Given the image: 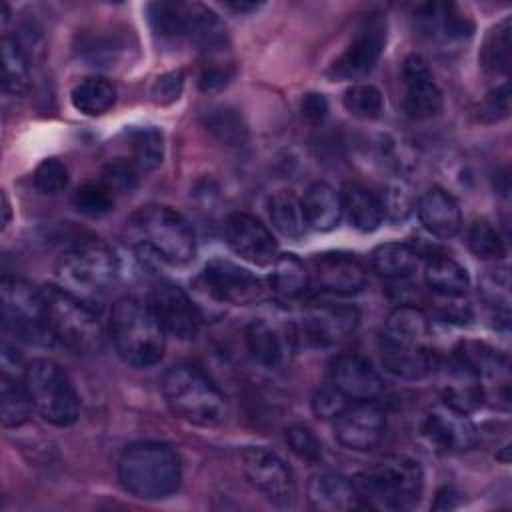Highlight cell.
I'll list each match as a JSON object with an SVG mask.
<instances>
[{
  "mask_svg": "<svg viewBox=\"0 0 512 512\" xmlns=\"http://www.w3.org/2000/svg\"><path fill=\"white\" fill-rule=\"evenodd\" d=\"M118 480L136 498L162 500L178 490L182 462L176 448L166 442H136L118 460Z\"/></svg>",
  "mask_w": 512,
  "mask_h": 512,
  "instance_id": "6da1fadb",
  "label": "cell"
},
{
  "mask_svg": "<svg viewBox=\"0 0 512 512\" xmlns=\"http://www.w3.org/2000/svg\"><path fill=\"white\" fill-rule=\"evenodd\" d=\"M360 504L396 512L412 508L424 490L422 466L408 456H386L352 478Z\"/></svg>",
  "mask_w": 512,
  "mask_h": 512,
  "instance_id": "7a4b0ae2",
  "label": "cell"
},
{
  "mask_svg": "<svg viewBox=\"0 0 512 512\" xmlns=\"http://www.w3.org/2000/svg\"><path fill=\"white\" fill-rule=\"evenodd\" d=\"M162 394L174 416L212 428L226 420V398L214 380L192 364H176L162 378Z\"/></svg>",
  "mask_w": 512,
  "mask_h": 512,
  "instance_id": "3957f363",
  "label": "cell"
},
{
  "mask_svg": "<svg viewBox=\"0 0 512 512\" xmlns=\"http://www.w3.org/2000/svg\"><path fill=\"white\" fill-rule=\"evenodd\" d=\"M110 336L118 356L134 368L158 364L166 350L164 328L150 306L136 298H122L112 306Z\"/></svg>",
  "mask_w": 512,
  "mask_h": 512,
  "instance_id": "277c9868",
  "label": "cell"
},
{
  "mask_svg": "<svg viewBox=\"0 0 512 512\" xmlns=\"http://www.w3.org/2000/svg\"><path fill=\"white\" fill-rule=\"evenodd\" d=\"M120 270L116 252L102 240H84L64 250L56 262L58 286L86 304L102 298Z\"/></svg>",
  "mask_w": 512,
  "mask_h": 512,
  "instance_id": "5b68a950",
  "label": "cell"
},
{
  "mask_svg": "<svg viewBox=\"0 0 512 512\" xmlns=\"http://www.w3.org/2000/svg\"><path fill=\"white\" fill-rule=\"evenodd\" d=\"M42 306L48 334L74 354H94L102 346V326L90 304L58 284L42 286Z\"/></svg>",
  "mask_w": 512,
  "mask_h": 512,
  "instance_id": "8992f818",
  "label": "cell"
},
{
  "mask_svg": "<svg viewBox=\"0 0 512 512\" xmlns=\"http://www.w3.org/2000/svg\"><path fill=\"white\" fill-rule=\"evenodd\" d=\"M130 224L144 248L160 260L182 266L196 254V238L188 220L170 206L148 204L136 210Z\"/></svg>",
  "mask_w": 512,
  "mask_h": 512,
  "instance_id": "52a82bcc",
  "label": "cell"
},
{
  "mask_svg": "<svg viewBox=\"0 0 512 512\" xmlns=\"http://www.w3.org/2000/svg\"><path fill=\"white\" fill-rule=\"evenodd\" d=\"M24 384L34 412L54 426H70L80 416V398L64 368L38 358L24 368Z\"/></svg>",
  "mask_w": 512,
  "mask_h": 512,
  "instance_id": "ba28073f",
  "label": "cell"
},
{
  "mask_svg": "<svg viewBox=\"0 0 512 512\" xmlns=\"http://www.w3.org/2000/svg\"><path fill=\"white\" fill-rule=\"evenodd\" d=\"M386 38H388L386 16L382 12L366 14L356 26V32L350 44L330 64L328 76L332 80H350V82L362 80L378 64L386 48Z\"/></svg>",
  "mask_w": 512,
  "mask_h": 512,
  "instance_id": "9c48e42d",
  "label": "cell"
},
{
  "mask_svg": "<svg viewBox=\"0 0 512 512\" xmlns=\"http://www.w3.org/2000/svg\"><path fill=\"white\" fill-rule=\"evenodd\" d=\"M2 314L4 326L14 338L34 344L52 342L44 320L40 288L6 276L2 280Z\"/></svg>",
  "mask_w": 512,
  "mask_h": 512,
  "instance_id": "30bf717a",
  "label": "cell"
},
{
  "mask_svg": "<svg viewBox=\"0 0 512 512\" xmlns=\"http://www.w3.org/2000/svg\"><path fill=\"white\" fill-rule=\"evenodd\" d=\"M242 470L248 482L276 506H290L296 498V480L288 464L268 448L242 450Z\"/></svg>",
  "mask_w": 512,
  "mask_h": 512,
  "instance_id": "8fae6325",
  "label": "cell"
},
{
  "mask_svg": "<svg viewBox=\"0 0 512 512\" xmlns=\"http://www.w3.org/2000/svg\"><path fill=\"white\" fill-rule=\"evenodd\" d=\"M202 282L206 292L218 302L248 306L264 298L262 280L248 268L224 258H214L204 266Z\"/></svg>",
  "mask_w": 512,
  "mask_h": 512,
  "instance_id": "7c38bea8",
  "label": "cell"
},
{
  "mask_svg": "<svg viewBox=\"0 0 512 512\" xmlns=\"http://www.w3.org/2000/svg\"><path fill=\"white\" fill-rule=\"evenodd\" d=\"M386 432V414L374 400H356L334 418L336 440L356 452L372 450Z\"/></svg>",
  "mask_w": 512,
  "mask_h": 512,
  "instance_id": "4fadbf2b",
  "label": "cell"
},
{
  "mask_svg": "<svg viewBox=\"0 0 512 512\" xmlns=\"http://www.w3.org/2000/svg\"><path fill=\"white\" fill-rule=\"evenodd\" d=\"M148 306L166 334L192 340L200 332L202 314L196 302L176 284H158L150 292Z\"/></svg>",
  "mask_w": 512,
  "mask_h": 512,
  "instance_id": "5bb4252c",
  "label": "cell"
},
{
  "mask_svg": "<svg viewBox=\"0 0 512 512\" xmlns=\"http://www.w3.org/2000/svg\"><path fill=\"white\" fill-rule=\"evenodd\" d=\"M422 436L436 452L458 454L476 446L478 428L468 418V414L440 402L426 412L422 422Z\"/></svg>",
  "mask_w": 512,
  "mask_h": 512,
  "instance_id": "9a60e30c",
  "label": "cell"
},
{
  "mask_svg": "<svg viewBox=\"0 0 512 512\" xmlns=\"http://www.w3.org/2000/svg\"><path fill=\"white\" fill-rule=\"evenodd\" d=\"M146 16L154 36L168 42L184 38L196 40L198 34L218 18L202 4L184 2H152L146 6Z\"/></svg>",
  "mask_w": 512,
  "mask_h": 512,
  "instance_id": "2e32d148",
  "label": "cell"
},
{
  "mask_svg": "<svg viewBox=\"0 0 512 512\" xmlns=\"http://www.w3.org/2000/svg\"><path fill=\"white\" fill-rule=\"evenodd\" d=\"M224 236L230 250L252 264L268 266L274 264V260L278 258L276 238L252 214L232 212L226 218Z\"/></svg>",
  "mask_w": 512,
  "mask_h": 512,
  "instance_id": "e0dca14e",
  "label": "cell"
},
{
  "mask_svg": "<svg viewBox=\"0 0 512 512\" xmlns=\"http://www.w3.org/2000/svg\"><path fill=\"white\" fill-rule=\"evenodd\" d=\"M414 30L436 44L464 42L474 32V22L454 2H426L414 10Z\"/></svg>",
  "mask_w": 512,
  "mask_h": 512,
  "instance_id": "ac0fdd59",
  "label": "cell"
},
{
  "mask_svg": "<svg viewBox=\"0 0 512 512\" xmlns=\"http://www.w3.org/2000/svg\"><path fill=\"white\" fill-rule=\"evenodd\" d=\"M402 110L414 120H428L442 110V92L428 62L420 54L406 56L402 64Z\"/></svg>",
  "mask_w": 512,
  "mask_h": 512,
  "instance_id": "d6986e66",
  "label": "cell"
},
{
  "mask_svg": "<svg viewBox=\"0 0 512 512\" xmlns=\"http://www.w3.org/2000/svg\"><path fill=\"white\" fill-rule=\"evenodd\" d=\"M310 282L330 294H356L366 284V268L354 256L346 252L316 254L310 262Z\"/></svg>",
  "mask_w": 512,
  "mask_h": 512,
  "instance_id": "ffe728a7",
  "label": "cell"
},
{
  "mask_svg": "<svg viewBox=\"0 0 512 512\" xmlns=\"http://www.w3.org/2000/svg\"><path fill=\"white\" fill-rule=\"evenodd\" d=\"M330 384L348 400H376L384 392V380L362 354H340L330 364Z\"/></svg>",
  "mask_w": 512,
  "mask_h": 512,
  "instance_id": "44dd1931",
  "label": "cell"
},
{
  "mask_svg": "<svg viewBox=\"0 0 512 512\" xmlns=\"http://www.w3.org/2000/svg\"><path fill=\"white\" fill-rule=\"evenodd\" d=\"M360 314L350 304L320 302L304 316V334L318 346L340 344L356 330Z\"/></svg>",
  "mask_w": 512,
  "mask_h": 512,
  "instance_id": "7402d4cb",
  "label": "cell"
},
{
  "mask_svg": "<svg viewBox=\"0 0 512 512\" xmlns=\"http://www.w3.org/2000/svg\"><path fill=\"white\" fill-rule=\"evenodd\" d=\"M454 360L480 380L484 394L490 386H498L508 394V358L492 346L464 340L454 348Z\"/></svg>",
  "mask_w": 512,
  "mask_h": 512,
  "instance_id": "603a6c76",
  "label": "cell"
},
{
  "mask_svg": "<svg viewBox=\"0 0 512 512\" xmlns=\"http://www.w3.org/2000/svg\"><path fill=\"white\" fill-rule=\"evenodd\" d=\"M378 350L384 370L402 380H422L438 368V356L430 344H398L380 340Z\"/></svg>",
  "mask_w": 512,
  "mask_h": 512,
  "instance_id": "cb8c5ba5",
  "label": "cell"
},
{
  "mask_svg": "<svg viewBox=\"0 0 512 512\" xmlns=\"http://www.w3.org/2000/svg\"><path fill=\"white\" fill-rule=\"evenodd\" d=\"M308 502L320 512H348L362 508L352 478L334 472H320L310 478Z\"/></svg>",
  "mask_w": 512,
  "mask_h": 512,
  "instance_id": "d4e9b609",
  "label": "cell"
},
{
  "mask_svg": "<svg viewBox=\"0 0 512 512\" xmlns=\"http://www.w3.org/2000/svg\"><path fill=\"white\" fill-rule=\"evenodd\" d=\"M246 346L258 364L266 368H280L290 358L292 336L276 324L254 320L246 328Z\"/></svg>",
  "mask_w": 512,
  "mask_h": 512,
  "instance_id": "484cf974",
  "label": "cell"
},
{
  "mask_svg": "<svg viewBox=\"0 0 512 512\" xmlns=\"http://www.w3.org/2000/svg\"><path fill=\"white\" fill-rule=\"evenodd\" d=\"M418 218L422 226L438 238H452L460 232L462 212L452 194L442 188H430L418 200Z\"/></svg>",
  "mask_w": 512,
  "mask_h": 512,
  "instance_id": "4316f807",
  "label": "cell"
},
{
  "mask_svg": "<svg viewBox=\"0 0 512 512\" xmlns=\"http://www.w3.org/2000/svg\"><path fill=\"white\" fill-rule=\"evenodd\" d=\"M302 208L306 224L320 232L336 228L344 214L340 192H336L326 182H314L308 186L302 198Z\"/></svg>",
  "mask_w": 512,
  "mask_h": 512,
  "instance_id": "83f0119b",
  "label": "cell"
},
{
  "mask_svg": "<svg viewBox=\"0 0 512 512\" xmlns=\"http://www.w3.org/2000/svg\"><path fill=\"white\" fill-rule=\"evenodd\" d=\"M340 198H342V210L346 218L354 228L362 232L376 230L386 218L382 200L360 184H354V182L344 184Z\"/></svg>",
  "mask_w": 512,
  "mask_h": 512,
  "instance_id": "f1b7e54d",
  "label": "cell"
},
{
  "mask_svg": "<svg viewBox=\"0 0 512 512\" xmlns=\"http://www.w3.org/2000/svg\"><path fill=\"white\" fill-rule=\"evenodd\" d=\"M380 340L398 344H428L430 318L416 306H398L386 316Z\"/></svg>",
  "mask_w": 512,
  "mask_h": 512,
  "instance_id": "f546056e",
  "label": "cell"
},
{
  "mask_svg": "<svg viewBox=\"0 0 512 512\" xmlns=\"http://www.w3.org/2000/svg\"><path fill=\"white\" fill-rule=\"evenodd\" d=\"M424 280L436 296H464L470 288L466 268L444 254H432L426 260Z\"/></svg>",
  "mask_w": 512,
  "mask_h": 512,
  "instance_id": "4dcf8cb0",
  "label": "cell"
},
{
  "mask_svg": "<svg viewBox=\"0 0 512 512\" xmlns=\"http://www.w3.org/2000/svg\"><path fill=\"white\" fill-rule=\"evenodd\" d=\"M420 262L416 248L404 242H386L372 250L370 264L372 270L386 280H404L410 278Z\"/></svg>",
  "mask_w": 512,
  "mask_h": 512,
  "instance_id": "1f68e13d",
  "label": "cell"
},
{
  "mask_svg": "<svg viewBox=\"0 0 512 512\" xmlns=\"http://www.w3.org/2000/svg\"><path fill=\"white\" fill-rule=\"evenodd\" d=\"M442 402L464 414L474 412L484 402V390L480 380L472 372H468L462 364H458L454 358H452L450 378L442 390Z\"/></svg>",
  "mask_w": 512,
  "mask_h": 512,
  "instance_id": "d6a6232c",
  "label": "cell"
},
{
  "mask_svg": "<svg viewBox=\"0 0 512 512\" xmlns=\"http://www.w3.org/2000/svg\"><path fill=\"white\" fill-rule=\"evenodd\" d=\"M72 106L84 116H102L116 102V88L104 76H86L70 92Z\"/></svg>",
  "mask_w": 512,
  "mask_h": 512,
  "instance_id": "836d02e7",
  "label": "cell"
},
{
  "mask_svg": "<svg viewBox=\"0 0 512 512\" xmlns=\"http://www.w3.org/2000/svg\"><path fill=\"white\" fill-rule=\"evenodd\" d=\"M268 214L272 226L288 238H300L306 232V218L302 200L292 190H278L268 200Z\"/></svg>",
  "mask_w": 512,
  "mask_h": 512,
  "instance_id": "e575fe53",
  "label": "cell"
},
{
  "mask_svg": "<svg viewBox=\"0 0 512 512\" xmlns=\"http://www.w3.org/2000/svg\"><path fill=\"white\" fill-rule=\"evenodd\" d=\"M32 400L26 390L24 378L18 380L10 374H2L0 380V418L6 428H16L28 422L32 416Z\"/></svg>",
  "mask_w": 512,
  "mask_h": 512,
  "instance_id": "d590c367",
  "label": "cell"
},
{
  "mask_svg": "<svg viewBox=\"0 0 512 512\" xmlns=\"http://www.w3.org/2000/svg\"><path fill=\"white\" fill-rule=\"evenodd\" d=\"M310 274L304 262L294 254H280L272 264L270 288L282 298H296L306 292Z\"/></svg>",
  "mask_w": 512,
  "mask_h": 512,
  "instance_id": "8d00e7d4",
  "label": "cell"
},
{
  "mask_svg": "<svg viewBox=\"0 0 512 512\" xmlns=\"http://www.w3.org/2000/svg\"><path fill=\"white\" fill-rule=\"evenodd\" d=\"M2 86L12 96H24L30 88V66L14 38L2 40Z\"/></svg>",
  "mask_w": 512,
  "mask_h": 512,
  "instance_id": "74e56055",
  "label": "cell"
},
{
  "mask_svg": "<svg viewBox=\"0 0 512 512\" xmlns=\"http://www.w3.org/2000/svg\"><path fill=\"white\" fill-rule=\"evenodd\" d=\"M130 162L138 172H152L160 166L164 156L162 132L156 126H142L130 130Z\"/></svg>",
  "mask_w": 512,
  "mask_h": 512,
  "instance_id": "f35d334b",
  "label": "cell"
},
{
  "mask_svg": "<svg viewBox=\"0 0 512 512\" xmlns=\"http://www.w3.org/2000/svg\"><path fill=\"white\" fill-rule=\"evenodd\" d=\"M480 64L488 74H506L510 66V18L500 20L486 34L480 48Z\"/></svg>",
  "mask_w": 512,
  "mask_h": 512,
  "instance_id": "ab89813d",
  "label": "cell"
},
{
  "mask_svg": "<svg viewBox=\"0 0 512 512\" xmlns=\"http://www.w3.org/2000/svg\"><path fill=\"white\" fill-rule=\"evenodd\" d=\"M470 252L486 262H498L506 256V242L500 230L486 218H478L470 224L466 234Z\"/></svg>",
  "mask_w": 512,
  "mask_h": 512,
  "instance_id": "60d3db41",
  "label": "cell"
},
{
  "mask_svg": "<svg viewBox=\"0 0 512 512\" xmlns=\"http://www.w3.org/2000/svg\"><path fill=\"white\" fill-rule=\"evenodd\" d=\"M204 124L222 144L242 146L248 140V124L236 108H214L204 116Z\"/></svg>",
  "mask_w": 512,
  "mask_h": 512,
  "instance_id": "b9f144b4",
  "label": "cell"
},
{
  "mask_svg": "<svg viewBox=\"0 0 512 512\" xmlns=\"http://www.w3.org/2000/svg\"><path fill=\"white\" fill-rule=\"evenodd\" d=\"M122 50V42L114 34H106V30L84 32L78 36L76 52L82 60L94 66H106L116 60Z\"/></svg>",
  "mask_w": 512,
  "mask_h": 512,
  "instance_id": "7bdbcfd3",
  "label": "cell"
},
{
  "mask_svg": "<svg viewBox=\"0 0 512 512\" xmlns=\"http://www.w3.org/2000/svg\"><path fill=\"white\" fill-rule=\"evenodd\" d=\"M342 104L346 112L358 120H376L382 114L384 98L376 86L358 82L346 88Z\"/></svg>",
  "mask_w": 512,
  "mask_h": 512,
  "instance_id": "ee69618b",
  "label": "cell"
},
{
  "mask_svg": "<svg viewBox=\"0 0 512 512\" xmlns=\"http://www.w3.org/2000/svg\"><path fill=\"white\" fill-rule=\"evenodd\" d=\"M114 198H116L114 192L98 180V182L82 184L74 192L72 202L80 214L90 216V218H100V216H106L114 208Z\"/></svg>",
  "mask_w": 512,
  "mask_h": 512,
  "instance_id": "f6af8a7d",
  "label": "cell"
},
{
  "mask_svg": "<svg viewBox=\"0 0 512 512\" xmlns=\"http://www.w3.org/2000/svg\"><path fill=\"white\" fill-rule=\"evenodd\" d=\"M138 168L130 162V158H116L112 162H108L102 170V176H100V182L106 184L114 196L116 194H126V192H132L138 184Z\"/></svg>",
  "mask_w": 512,
  "mask_h": 512,
  "instance_id": "bcb514c9",
  "label": "cell"
},
{
  "mask_svg": "<svg viewBox=\"0 0 512 512\" xmlns=\"http://www.w3.org/2000/svg\"><path fill=\"white\" fill-rule=\"evenodd\" d=\"M68 184V168L58 158H44L34 170V186L42 194H58Z\"/></svg>",
  "mask_w": 512,
  "mask_h": 512,
  "instance_id": "7dc6e473",
  "label": "cell"
},
{
  "mask_svg": "<svg viewBox=\"0 0 512 512\" xmlns=\"http://www.w3.org/2000/svg\"><path fill=\"white\" fill-rule=\"evenodd\" d=\"M286 444L298 458L306 462H318L322 458V444L308 426H290L286 430Z\"/></svg>",
  "mask_w": 512,
  "mask_h": 512,
  "instance_id": "c3c4849f",
  "label": "cell"
},
{
  "mask_svg": "<svg viewBox=\"0 0 512 512\" xmlns=\"http://www.w3.org/2000/svg\"><path fill=\"white\" fill-rule=\"evenodd\" d=\"M508 112H510V92H508V84H502L492 88L484 96L478 108V118L484 122H498L506 118Z\"/></svg>",
  "mask_w": 512,
  "mask_h": 512,
  "instance_id": "681fc988",
  "label": "cell"
},
{
  "mask_svg": "<svg viewBox=\"0 0 512 512\" xmlns=\"http://www.w3.org/2000/svg\"><path fill=\"white\" fill-rule=\"evenodd\" d=\"M346 406H348V398L340 390H336L332 384L320 388L312 398L314 414L324 420L328 418L334 420Z\"/></svg>",
  "mask_w": 512,
  "mask_h": 512,
  "instance_id": "f907efd6",
  "label": "cell"
},
{
  "mask_svg": "<svg viewBox=\"0 0 512 512\" xmlns=\"http://www.w3.org/2000/svg\"><path fill=\"white\" fill-rule=\"evenodd\" d=\"M184 88V72L182 70H172L162 76H158L152 84V98L158 104H170L178 100Z\"/></svg>",
  "mask_w": 512,
  "mask_h": 512,
  "instance_id": "816d5d0a",
  "label": "cell"
},
{
  "mask_svg": "<svg viewBox=\"0 0 512 512\" xmlns=\"http://www.w3.org/2000/svg\"><path fill=\"white\" fill-rule=\"evenodd\" d=\"M382 206H384V216L392 218V220H402L410 214L412 210V200L410 194L404 192L400 186L390 188V192L386 194V198H380Z\"/></svg>",
  "mask_w": 512,
  "mask_h": 512,
  "instance_id": "f5cc1de1",
  "label": "cell"
},
{
  "mask_svg": "<svg viewBox=\"0 0 512 512\" xmlns=\"http://www.w3.org/2000/svg\"><path fill=\"white\" fill-rule=\"evenodd\" d=\"M442 302L438 306L440 314L448 322L456 324H466L472 318V308L464 300V296H438Z\"/></svg>",
  "mask_w": 512,
  "mask_h": 512,
  "instance_id": "db71d44e",
  "label": "cell"
},
{
  "mask_svg": "<svg viewBox=\"0 0 512 512\" xmlns=\"http://www.w3.org/2000/svg\"><path fill=\"white\" fill-rule=\"evenodd\" d=\"M300 112L310 124H320L328 114V100L320 92H308L304 94L300 102Z\"/></svg>",
  "mask_w": 512,
  "mask_h": 512,
  "instance_id": "11a10c76",
  "label": "cell"
},
{
  "mask_svg": "<svg viewBox=\"0 0 512 512\" xmlns=\"http://www.w3.org/2000/svg\"><path fill=\"white\" fill-rule=\"evenodd\" d=\"M460 492L454 488V486H444L436 492V498H434V504L432 508L434 510H452L460 504Z\"/></svg>",
  "mask_w": 512,
  "mask_h": 512,
  "instance_id": "9f6ffc18",
  "label": "cell"
},
{
  "mask_svg": "<svg viewBox=\"0 0 512 512\" xmlns=\"http://www.w3.org/2000/svg\"><path fill=\"white\" fill-rule=\"evenodd\" d=\"M260 4H256V2H228L226 4V8H230V10H234V12H252V10H256Z\"/></svg>",
  "mask_w": 512,
  "mask_h": 512,
  "instance_id": "6f0895ef",
  "label": "cell"
},
{
  "mask_svg": "<svg viewBox=\"0 0 512 512\" xmlns=\"http://www.w3.org/2000/svg\"><path fill=\"white\" fill-rule=\"evenodd\" d=\"M2 212H4V220H2V226L6 228L8 222H10V204H8V198L6 194H2Z\"/></svg>",
  "mask_w": 512,
  "mask_h": 512,
  "instance_id": "680465c9",
  "label": "cell"
}]
</instances>
